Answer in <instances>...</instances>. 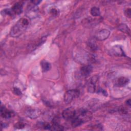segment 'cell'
Returning <instances> with one entry per match:
<instances>
[{"label":"cell","instance_id":"6da1fadb","mask_svg":"<svg viewBox=\"0 0 131 131\" xmlns=\"http://www.w3.org/2000/svg\"><path fill=\"white\" fill-rule=\"evenodd\" d=\"M30 18L24 17L20 18L11 29L10 34L12 37H18L21 35L30 24Z\"/></svg>","mask_w":131,"mask_h":131},{"label":"cell","instance_id":"7a4b0ae2","mask_svg":"<svg viewBox=\"0 0 131 131\" xmlns=\"http://www.w3.org/2000/svg\"><path fill=\"white\" fill-rule=\"evenodd\" d=\"M75 117H76L79 119L82 123H84L91 120L92 118V113L90 111L81 108L78 111H76Z\"/></svg>","mask_w":131,"mask_h":131},{"label":"cell","instance_id":"3957f363","mask_svg":"<svg viewBox=\"0 0 131 131\" xmlns=\"http://www.w3.org/2000/svg\"><path fill=\"white\" fill-rule=\"evenodd\" d=\"M80 95L78 90H70L66 92L64 95V101L66 103H71L73 99L78 97Z\"/></svg>","mask_w":131,"mask_h":131},{"label":"cell","instance_id":"277c9868","mask_svg":"<svg viewBox=\"0 0 131 131\" xmlns=\"http://www.w3.org/2000/svg\"><path fill=\"white\" fill-rule=\"evenodd\" d=\"M76 111L72 108L69 107L64 110L62 112V117L66 120H72L75 115Z\"/></svg>","mask_w":131,"mask_h":131},{"label":"cell","instance_id":"5b68a950","mask_svg":"<svg viewBox=\"0 0 131 131\" xmlns=\"http://www.w3.org/2000/svg\"><path fill=\"white\" fill-rule=\"evenodd\" d=\"M110 34V32L107 29H102L98 31L95 35V38L99 40L103 41L107 39Z\"/></svg>","mask_w":131,"mask_h":131},{"label":"cell","instance_id":"8992f818","mask_svg":"<svg viewBox=\"0 0 131 131\" xmlns=\"http://www.w3.org/2000/svg\"><path fill=\"white\" fill-rule=\"evenodd\" d=\"M98 77L96 75H95L91 78L88 86V91L89 92L94 93L95 92L96 89V83L98 81Z\"/></svg>","mask_w":131,"mask_h":131},{"label":"cell","instance_id":"52a82bcc","mask_svg":"<svg viewBox=\"0 0 131 131\" xmlns=\"http://www.w3.org/2000/svg\"><path fill=\"white\" fill-rule=\"evenodd\" d=\"M25 113L27 117L32 119H34L40 116V111L36 108H28L26 110Z\"/></svg>","mask_w":131,"mask_h":131},{"label":"cell","instance_id":"ba28073f","mask_svg":"<svg viewBox=\"0 0 131 131\" xmlns=\"http://www.w3.org/2000/svg\"><path fill=\"white\" fill-rule=\"evenodd\" d=\"M110 53L111 55L114 56H124V53L121 48V47L119 46L116 45L113 47L110 50Z\"/></svg>","mask_w":131,"mask_h":131},{"label":"cell","instance_id":"9c48e42d","mask_svg":"<svg viewBox=\"0 0 131 131\" xmlns=\"http://www.w3.org/2000/svg\"><path fill=\"white\" fill-rule=\"evenodd\" d=\"M23 9V4L21 3H15L11 9H10L11 15H13L14 14H19L21 13Z\"/></svg>","mask_w":131,"mask_h":131},{"label":"cell","instance_id":"30bf717a","mask_svg":"<svg viewBox=\"0 0 131 131\" xmlns=\"http://www.w3.org/2000/svg\"><path fill=\"white\" fill-rule=\"evenodd\" d=\"M93 71V68L90 64L84 65L80 69V73L82 76L88 77Z\"/></svg>","mask_w":131,"mask_h":131},{"label":"cell","instance_id":"8fae6325","mask_svg":"<svg viewBox=\"0 0 131 131\" xmlns=\"http://www.w3.org/2000/svg\"><path fill=\"white\" fill-rule=\"evenodd\" d=\"M1 115L3 118L8 119L14 116V113L13 111H10L5 107L2 106L1 107Z\"/></svg>","mask_w":131,"mask_h":131},{"label":"cell","instance_id":"7c38bea8","mask_svg":"<svg viewBox=\"0 0 131 131\" xmlns=\"http://www.w3.org/2000/svg\"><path fill=\"white\" fill-rule=\"evenodd\" d=\"M33 4V3H32ZM33 5L30 7L28 9V11H27V13L28 14V17L29 18L30 16H31L32 17H35L36 15H37V9H36V8L35 7V6L36 5L33 4Z\"/></svg>","mask_w":131,"mask_h":131},{"label":"cell","instance_id":"4fadbf2b","mask_svg":"<svg viewBox=\"0 0 131 131\" xmlns=\"http://www.w3.org/2000/svg\"><path fill=\"white\" fill-rule=\"evenodd\" d=\"M40 66L41 67L42 71L44 72L49 71L51 68V63L46 60L41 61L40 62Z\"/></svg>","mask_w":131,"mask_h":131},{"label":"cell","instance_id":"5bb4252c","mask_svg":"<svg viewBox=\"0 0 131 131\" xmlns=\"http://www.w3.org/2000/svg\"><path fill=\"white\" fill-rule=\"evenodd\" d=\"M129 81V79L125 77H119L117 81V85L119 86H123L125 85Z\"/></svg>","mask_w":131,"mask_h":131},{"label":"cell","instance_id":"9a60e30c","mask_svg":"<svg viewBox=\"0 0 131 131\" xmlns=\"http://www.w3.org/2000/svg\"><path fill=\"white\" fill-rule=\"evenodd\" d=\"M118 28H119V30H120L121 32H122L123 33H127V34L129 35V34H130V29L126 25L124 24H120Z\"/></svg>","mask_w":131,"mask_h":131},{"label":"cell","instance_id":"2e32d148","mask_svg":"<svg viewBox=\"0 0 131 131\" xmlns=\"http://www.w3.org/2000/svg\"><path fill=\"white\" fill-rule=\"evenodd\" d=\"M83 123L82 122V121L78 119V118H77L76 117H74L72 119V122H71V124L72 126L73 127H75L77 126H78L79 125H80L81 124H82Z\"/></svg>","mask_w":131,"mask_h":131},{"label":"cell","instance_id":"e0dca14e","mask_svg":"<svg viewBox=\"0 0 131 131\" xmlns=\"http://www.w3.org/2000/svg\"><path fill=\"white\" fill-rule=\"evenodd\" d=\"M90 13L93 16H98L100 14V11L99 8L97 7H93L91 8Z\"/></svg>","mask_w":131,"mask_h":131},{"label":"cell","instance_id":"ac0fdd59","mask_svg":"<svg viewBox=\"0 0 131 131\" xmlns=\"http://www.w3.org/2000/svg\"><path fill=\"white\" fill-rule=\"evenodd\" d=\"M88 47L91 51H95L97 49L96 43L93 40H90L88 42Z\"/></svg>","mask_w":131,"mask_h":131},{"label":"cell","instance_id":"d6986e66","mask_svg":"<svg viewBox=\"0 0 131 131\" xmlns=\"http://www.w3.org/2000/svg\"><path fill=\"white\" fill-rule=\"evenodd\" d=\"M64 129L63 127L59 124V123H53V125L51 126L50 130H57V131H61Z\"/></svg>","mask_w":131,"mask_h":131},{"label":"cell","instance_id":"ffe728a7","mask_svg":"<svg viewBox=\"0 0 131 131\" xmlns=\"http://www.w3.org/2000/svg\"><path fill=\"white\" fill-rule=\"evenodd\" d=\"M124 13H125V16L126 17H127L128 18H130V16H131V10H130V9L129 8H127L125 10Z\"/></svg>","mask_w":131,"mask_h":131},{"label":"cell","instance_id":"44dd1931","mask_svg":"<svg viewBox=\"0 0 131 131\" xmlns=\"http://www.w3.org/2000/svg\"><path fill=\"white\" fill-rule=\"evenodd\" d=\"M13 92L15 95H17L18 96H20L21 95V92L20 91V89L17 88H14Z\"/></svg>","mask_w":131,"mask_h":131},{"label":"cell","instance_id":"7402d4cb","mask_svg":"<svg viewBox=\"0 0 131 131\" xmlns=\"http://www.w3.org/2000/svg\"><path fill=\"white\" fill-rule=\"evenodd\" d=\"M14 127L17 128H21L25 127V124L22 122H18L15 125Z\"/></svg>","mask_w":131,"mask_h":131},{"label":"cell","instance_id":"603a6c76","mask_svg":"<svg viewBox=\"0 0 131 131\" xmlns=\"http://www.w3.org/2000/svg\"><path fill=\"white\" fill-rule=\"evenodd\" d=\"M51 13L53 15H56L58 14V10L56 9H52L51 11H50Z\"/></svg>","mask_w":131,"mask_h":131},{"label":"cell","instance_id":"cb8c5ba5","mask_svg":"<svg viewBox=\"0 0 131 131\" xmlns=\"http://www.w3.org/2000/svg\"><path fill=\"white\" fill-rule=\"evenodd\" d=\"M126 104H127V105H128V106L130 107V99H129L128 100H127L126 101Z\"/></svg>","mask_w":131,"mask_h":131}]
</instances>
